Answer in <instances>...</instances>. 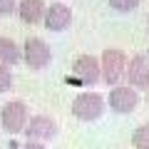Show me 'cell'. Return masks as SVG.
Returning <instances> with one entry per match:
<instances>
[{
	"label": "cell",
	"mask_w": 149,
	"mask_h": 149,
	"mask_svg": "<svg viewBox=\"0 0 149 149\" xmlns=\"http://www.w3.org/2000/svg\"><path fill=\"white\" fill-rule=\"evenodd\" d=\"M139 0H109V8H114L117 13H132L137 10Z\"/></svg>",
	"instance_id": "4fadbf2b"
},
{
	"label": "cell",
	"mask_w": 149,
	"mask_h": 149,
	"mask_svg": "<svg viewBox=\"0 0 149 149\" xmlns=\"http://www.w3.org/2000/svg\"><path fill=\"white\" fill-rule=\"evenodd\" d=\"M132 144L134 149H149V124H142L132 132Z\"/></svg>",
	"instance_id": "7c38bea8"
},
{
	"label": "cell",
	"mask_w": 149,
	"mask_h": 149,
	"mask_svg": "<svg viewBox=\"0 0 149 149\" xmlns=\"http://www.w3.org/2000/svg\"><path fill=\"white\" fill-rule=\"evenodd\" d=\"M102 62V80L107 85H119V82L127 77V67H129V60L122 50H104L100 57Z\"/></svg>",
	"instance_id": "7a4b0ae2"
},
{
	"label": "cell",
	"mask_w": 149,
	"mask_h": 149,
	"mask_svg": "<svg viewBox=\"0 0 149 149\" xmlns=\"http://www.w3.org/2000/svg\"><path fill=\"white\" fill-rule=\"evenodd\" d=\"M139 104V90H134L132 85H114L109 90V109H114L117 114H129Z\"/></svg>",
	"instance_id": "8992f818"
},
{
	"label": "cell",
	"mask_w": 149,
	"mask_h": 149,
	"mask_svg": "<svg viewBox=\"0 0 149 149\" xmlns=\"http://www.w3.org/2000/svg\"><path fill=\"white\" fill-rule=\"evenodd\" d=\"M104 107H107V100L100 95V92H82V95L74 97L72 102V114L80 122H95L104 114Z\"/></svg>",
	"instance_id": "6da1fadb"
},
{
	"label": "cell",
	"mask_w": 149,
	"mask_h": 149,
	"mask_svg": "<svg viewBox=\"0 0 149 149\" xmlns=\"http://www.w3.org/2000/svg\"><path fill=\"white\" fill-rule=\"evenodd\" d=\"M102 77V62L92 55H80L72 65V82L74 85H97Z\"/></svg>",
	"instance_id": "277c9868"
},
{
	"label": "cell",
	"mask_w": 149,
	"mask_h": 149,
	"mask_svg": "<svg viewBox=\"0 0 149 149\" xmlns=\"http://www.w3.org/2000/svg\"><path fill=\"white\" fill-rule=\"evenodd\" d=\"M22 50L20 45H15L10 37H0V62L3 65H17L22 62Z\"/></svg>",
	"instance_id": "8fae6325"
},
{
	"label": "cell",
	"mask_w": 149,
	"mask_h": 149,
	"mask_svg": "<svg viewBox=\"0 0 149 149\" xmlns=\"http://www.w3.org/2000/svg\"><path fill=\"white\" fill-rule=\"evenodd\" d=\"M45 27L52 32H62L67 30L70 25H72V10H70L65 3H52V5L47 8V13H45Z\"/></svg>",
	"instance_id": "9c48e42d"
},
{
	"label": "cell",
	"mask_w": 149,
	"mask_h": 149,
	"mask_svg": "<svg viewBox=\"0 0 149 149\" xmlns=\"http://www.w3.org/2000/svg\"><path fill=\"white\" fill-rule=\"evenodd\" d=\"M22 57H25V65L30 70H45L52 60V52L42 37H27L22 45Z\"/></svg>",
	"instance_id": "5b68a950"
},
{
	"label": "cell",
	"mask_w": 149,
	"mask_h": 149,
	"mask_svg": "<svg viewBox=\"0 0 149 149\" xmlns=\"http://www.w3.org/2000/svg\"><path fill=\"white\" fill-rule=\"evenodd\" d=\"M25 134H27V139L50 142V139L57 134V122H55L52 117H47V114H35V117H30V122H27Z\"/></svg>",
	"instance_id": "52a82bcc"
},
{
	"label": "cell",
	"mask_w": 149,
	"mask_h": 149,
	"mask_svg": "<svg viewBox=\"0 0 149 149\" xmlns=\"http://www.w3.org/2000/svg\"><path fill=\"white\" fill-rule=\"evenodd\" d=\"M17 5H20V0H0V15L3 17L13 15V13L17 10Z\"/></svg>",
	"instance_id": "9a60e30c"
},
{
	"label": "cell",
	"mask_w": 149,
	"mask_h": 149,
	"mask_svg": "<svg viewBox=\"0 0 149 149\" xmlns=\"http://www.w3.org/2000/svg\"><path fill=\"white\" fill-rule=\"evenodd\" d=\"M147 102H149V92H147Z\"/></svg>",
	"instance_id": "e0dca14e"
},
{
	"label": "cell",
	"mask_w": 149,
	"mask_h": 149,
	"mask_svg": "<svg viewBox=\"0 0 149 149\" xmlns=\"http://www.w3.org/2000/svg\"><path fill=\"white\" fill-rule=\"evenodd\" d=\"M27 122H30V114H27V104L22 100H13L3 107L0 112V124L8 134H20L25 132Z\"/></svg>",
	"instance_id": "3957f363"
},
{
	"label": "cell",
	"mask_w": 149,
	"mask_h": 149,
	"mask_svg": "<svg viewBox=\"0 0 149 149\" xmlns=\"http://www.w3.org/2000/svg\"><path fill=\"white\" fill-rule=\"evenodd\" d=\"M20 149H47V147H45L42 142H37V139H27V142L22 144Z\"/></svg>",
	"instance_id": "2e32d148"
},
{
	"label": "cell",
	"mask_w": 149,
	"mask_h": 149,
	"mask_svg": "<svg viewBox=\"0 0 149 149\" xmlns=\"http://www.w3.org/2000/svg\"><path fill=\"white\" fill-rule=\"evenodd\" d=\"M45 13H47V8H45L42 0H20V5H17V15H20V20L25 22V25L42 22Z\"/></svg>",
	"instance_id": "30bf717a"
},
{
	"label": "cell",
	"mask_w": 149,
	"mask_h": 149,
	"mask_svg": "<svg viewBox=\"0 0 149 149\" xmlns=\"http://www.w3.org/2000/svg\"><path fill=\"white\" fill-rule=\"evenodd\" d=\"M10 87H13V72L8 65L0 62V92H8Z\"/></svg>",
	"instance_id": "5bb4252c"
},
{
	"label": "cell",
	"mask_w": 149,
	"mask_h": 149,
	"mask_svg": "<svg viewBox=\"0 0 149 149\" xmlns=\"http://www.w3.org/2000/svg\"><path fill=\"white\" fill-rule=\"evenodd\" d=\"M127 82L134 90H149V60H147V55H134L129 60Z\"/></svg>",
	"instance_id": "ba28073f"
},
{
	"label": "cell",
	"mask_w": 149,
	"mask_h": 149,
	"mask_svg": "<svg viewBox=\"0 0 149 149\" xmlns=\"http://www.w3.org/2000/svg\"><path fill=\"white\" fill-rule=\"evenodd\" d=\"M147 60H149V52H147Z\"/></svg>",
	"instance_id": "ac0fdd59"
}]
</instances>
